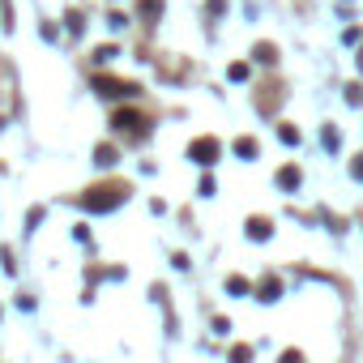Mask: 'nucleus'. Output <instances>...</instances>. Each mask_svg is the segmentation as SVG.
<instances>
[{"label":"nucleus","mask_w":363,"mask_h":363,"mask_svg":"<svg viewBox=\"0 0 363 363\" xmlns=\"http://www.w3.org/2000/svg\"><path fill=\"white\" fill-rule=\"evenodd\" d=\"M99 197H86V206L90 210H111L116 201H124L128 197V189H120V184H107V189H94Z\"/></svg>","instance_id":"f257e3e1"},{"label":"nucleus","mask_w":363,"mask_h":363,"mask_svg":"<svg viewBox=\"0 0 363 363\" xmlns=\"http://www.w3.org/2000/svg\"><path fill=\"white\" fill-rule=\"evenodd\" d=\"M116 128H141V116H133V111H120V116H116Z\"/></svg>","instance_id":"7ed1b4c3"},{"label":"nucleus","mask_w":363,"mask_h":363,"mask_svg":"<svg viewBox=\"0 0 363 363\" xmlns=\"http://www.w3.org/2000/svg\"><path fill=\"white\" fill-rule=\"evenodd\" d=\"M193 158L197 162H214L218 158V141H193Z\"/></svg>","instance_id":"f03ea898"},{"label":"nucleus","mask_w":363,"mask_h":363,"mask_svg":"<svg viewBox=\"0 0 363 363\" xmlns=\"http://www.w3.org/2000/svg\"><path fill=\"white\" fill-rule=\"evenodd\" d=\"M248 235H252V240H265V235H269V223H261V218H257V223L248 227Z\"/></svg>","instance_id":"20e7f679"}]
</instances>
